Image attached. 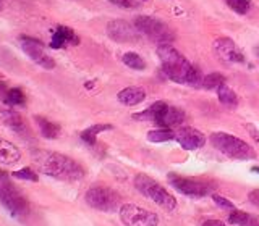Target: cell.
<instances>
[{"label": "cell", "mask_w": 259, "mask_h": 226, "mask_svg": "<svg viewBox=\"0 0 259 226\" xmlns=\"http://www.w3.org/2000/svg\"><path fill=\"white\" fill-rule=\"evenodd\" d=\"M32 161L40 173L59 181H79L86 172L76 160L60 152L54 150H37L32 153Z\"/></svg>", "instance_id": "cell-1"}, {"label": "cell", "mask_w": 259, "mask_h": 226, "mask_svg": "<svg viewBox=\"0 0 259 226\" xmlns=\"http://www.w3.org/2000/svg\"><path fill=\"white\" fill-rule=\"evenodd\" d=\"M157 56L162 65V71L170 81L196 87L202 84L201 71L186 60L172 44H159Z\"/></svg>", "instance_id": "cell-2"}, {"label": "cell", "mask_w": 259, "mask_h": 226, "mask_svg": "<svg viewBox=\"0 0 259 226\" xmlns=\"http://www.w3.org/2000/svg\"><path fill=\"white\" fill-rule=\"evenodd\" d=\"M210 144L222 152L225 157L233 160H253L256 158V152L249 144L241 141L240 137L229 133H214L210 134Z\"/></svg>", "instance_id": "cell-3"}, {"label": "cell", "mask_w": 259, "mask_h": 226, "mask_svg": "<svg viewBox=\"0 0 259 226\" xmlns=\"http://www.w3.org/2000/svg\"><path fill=\"white\" fill-rule=\"evenodd\" d=\"M135 188L140 191L146 199L152 200L164 210H175L177 208V199L170 194L164 186L159 184L154 178L140 173L135 176Z\"/></svg>", "instance_id": "cell-4"}, {"label": "cell", "mask_w": 259, "mask_h": 226, "mask_svg": "<svg viewBox=\"0 0 259 226\" xmlns=\"http://www.w3.org/2000/svg\"><path fill=\"white\" fill-rule=\"evenodd\" d=\"M84 200L89 207L99 210V212H115V210H120V207L123 205L120 194L104 184L91 186L86 191Z\"/></svg>", "instance_id": "cell-5"}, {"label": "cell", "mask_w": 259, "mask_h": 226, "mask_svg": "<svg viewBox=\"0 0 259 226\" xmlns=\"http://www.w3.org/2000/svg\"><path fill=\"white\" fill-rule=\"evenodd\" d=\"M0 204L15 218H23L29 213V202L20 189L10 181H0Z\"/></svg>", "instance_id": "cell-6"}, {"label": "cell", "mask_w": 259, "mask_h": 226, "mask_svg": "<svg viewBox=\"0 0 259 226\" xmlns=\"http://www.w3.org/2000/svg\"><path fill=\"white\" fill-rule=\"evenodd\" d=\"M133 24L141 34L151 37L152 40H156L157 44H172L174 32L162 20L154 18V16L141 15V16H136Z\"/></svg>", "instance_id": "cell-7"}, {"label": "cell", "mask_w": 259, "mask_h": 226, "mask_svg": "<svg viewBox=\"0 0 259 226\" xmlns=\"http://www.w3.org/2000/svg\"><path fill=\"white\" fill-rule=\"evenodd\" d=\"M168 181L174 188L190 197H204L209 196L214 191V184L204 181V180H194V178H186V176H178L170 173Z\"/></svg>", "instance_id": "cell-8"}, {"label": "cell", "mask_w": 259, "mask_h": 226, "mask_svg": "<svg viewBox=\"0 0 259 226\" xmlns=\"http://www.w3.org/2000/svg\"><path fill=\"white\" fill-rule=\"evenodd\" d=\"M120 221L125 226H157L159 216L146 210L143 207H138L135 204H123L120 207Z\"/></svg>", "instance_id": "cell-9"}, {"label": "cell", "mask_w": 259, "mask_h": 226, "mask_svg": "<svg viewBox=\"0 0 259 226\" xmlns=\"http://www.w3.org/2000/svg\"><path fill=\"white\" fill-rule=\"evenodd\" d=\"M18 40H20V45L23 48V52L26 53L36 65L42 67L44 70H54L55 68V60L46 52L44 44L40 42V40H37L34 37H29V36H21Z\"/></svg>", "instance_id": "cell-10"}, {"label": "cell", "mask_w": 259, "mask_h": 226, "mask_svg": "<svg viewBox=\"0 0 259 226\" xmlns=\"http://www.w3.org/2000/svg\"><path fill=\"white\" fill-rule=\"evenodd\" d=\"M140 34L135 24L125 20H113L107 24V36L120 44H135L140 40Z\"/></svg>", "instance_id": "cell-11"}, {"label": "cell", "mask_w": 259, "mask_h": 226, "mask_svg": "<svg viewBox=\"0 0 259 226\" xmlns=\"http://www.w3.org/2000/svg\"><path fill=\"white\" fill-rule=\"evenodd\" d=\"M214 53L221 62L225 63H243L245 56L238 50L237 44L230 37H219L214 40Z\"/></svg>", "instance_id": "cell-12"}, {"label": "cell", "mask_w": 259, "mask_h": 226, "mask_svg": "<svg viewBox=\"0 0 259 226\" xmlns=\"http://www.w3.org/2000/svg\"><path fill=\"white\" fill-rule=\"evenodd\" d=\"M175 141L185 150H198L206 144V136L191 126H183L175 131Z\"/></svg>", "instance_id": "cell-13"}, {"label": "cell", "mask_w": 259, "mask_h": 226, "mask_svg": "<svg viewBox=\"0 0 259 226\" xmlns=\"http://www.w3.org/2000/svg\"><path fill=\"white\" fill-rule=\"evenodd\" d=\"M78 44H79V37L76 36V32L67 26L57 28L51 39V48H54V50H60V48L67 45H78Z\"/></svg>", "instance_id": "cell-14"}, {"label": "cell", "mask_w": 259, "mask_h": 226, "mask_svg": "<svg viewBox=\"0 0 259 226\" xmlns=\"http://www.w3.org/2000/svg\"><path fill=\"white\" fill-rule=\"evenodd\" d=\"M0 121L10 128L12 131H15L16 134H26L28 133V125L26 121L23 120V117L20 113H16L13 110H0Z\"/></svg>", "instance_id": "cell-15"}, {"label": "cell", "mask_w": 259, "mask_h": 226, "mask_svg": "<svg viewBox=\"0 0 259 226\" xmlns=\"http://www.w3.org/2000/svg\"><path fill=\"white\" fill-rule=\"evenodd\" d=\"M117 99L121 105H126V107H135V105L141 103L146 99V91L143 87L138 86H130L121 89L117 94Z\"/></svg>", "instance_id": "cell-16"}, {"label": "cell", "mask_w": 259, "mask_h": 226, "mask_svg": "<svg viewBox=\"0 0 259 226\" xmlns=\"http://www.w3.org/2000/svg\"><path fill=\"white\" fill-rule=\"evenodd\" d=\"M21 160V150L7 139L0 137V165H15Z\"/></svg>", "instance_id": "cell-17"}, {"label": "cell", "mask_w": 259, "mask_h": 226, "mask_svg": "<svg viewBox=\"0 0 259 226\" xmlns=\"http://www.w3.org/2000/svg\"><path fill=\"white\" fill-rule=\"evenodd\" d=\"M185 121V111L182 108H177V107H167V110L162 113L160 118L156 121L157 126L162 128H175V126H180Z\"/></svg>", "instance_id": "cell-18"}, {"label": "cell", "mask_w": 259, "mask_h": 226, "mask_svg": "<svg viewBox=\"0 0 259 226\" xmlns=\"http://www.w3.org/2000/svg\"><path fill=\"white\" fill-rule=\"evenodd\" d=\"M167 107H168V105L165 102L157 100V102H154L151 107H148L146 110L135 113L133 118L138 120V121H152V123H156V121L160 118L162 113L167 110Z\"/></svg>", "instance_id": "cell-19"}, {"label": "cell", "mask_w": 259, "mask_h": 226, "mask_svg": "<svg viewBox=\"0 0 259 226\" xmlns=\"http://www.w3.org/2000/svg\"><path fill=\"white\" fill-rule=\"evenodd\" d=\"M112 128L113 126L109 125V123H105V125H93V126L86 128L84 131H81V141H83L84 144H88V145H96L97 136H99L101 133H104V131H110Z\"/></svg>", "instance_id": "cell-20"}, {"label": "cell", "mask_w": 259, "mask_h": 226, "mask_svg": "<svg viewBox=\"0 0 259 226\" xmlns=\"http://www.w3.org/2000/svg\"><path fill=\"white\" fill-rule=\"evenodd\" d=\"M217 95H219V100H221L222 105L229 108H235L238 105V95L235 94V91L232 87H229L227 84H222L221 87L217 89Z\"/></svg>", "instance_id": "cell-21"}, {"label": "cell", "mask_w": 259, "mask_h": 226, "mask_svg": "<svg viewBox=\"0 0 259 226\" xmlns=\"http://www.w3.org/2000/svg\"><path fill=\"white\" fill-rule=\"evenodd\" d=\"M36 123L39 125L40 134H42L46 139H55V137L60 134V126L42 117H36Z\"/></svg>", "instance_id": "cell-22"}, {"label": "cell", "mask_w": 259, "mask_h": 226, "mask_svg": "<svg viewBox=\"0 0 259 226\" xmlns=\"http://www.w3.org/2000/svg\"><path fill=\"white\" fill-rule=\"evenodd\" d=\"M172 139H175V131L170 128H160L148 133V141L151 142H167Z\"/></svg>", "instance_id": "cell-23"}, {"label": "cell", "mask_w": 259, "mask_h": 226, "mask_svg": "<svg viewBox=\"0 0 259 226\" xmlns=\"http://www.w3.org/2000/svg\"><path fill=\"white\" fill-rule=\"evenodd\" d=\"M222 84H225V76L222 73H209L204 78H202V84L201 87L207 89V91H212V89H219Z\"/></svg>", "instance_id": "cell-24"}, {"label": "cell", "mask_w": 259, "mask_h": 226, "mask_svg": "<svg viewBox=\"0 0 259 226\" xmlns=\"http://www.w3.org/2000/svg\"><path fill=\"white\" fill-rule=\"evenodd\" d=\"M121 62L125 63V67L128 68H132V70H138V71H141L146 68V62L141 55H138L135 52H126L123 56H121Z\"/></svg>", "instance_id": "cell-25"}, {"label": "cell", "mask_w": 259, "mask_h": 226, "mask_svg": "<svg viewBox=\"0 0 259 226\" xmlns=\"http://www.w3.org/2000/svg\"><path fill=\"white\" fill-rule=\"evenodd\" d=\"M5 103L12 105V107H20V105L26 103V95L20 87H12L8 89V94L5 97Z\"/></svg>", "instance_id": "cell-26"}, {"label": "cell", "mask_w": 259, "mask_h": 226, "mask_svg": "<svg viewBox=\"0 0 259 226\" xmlns=\"http://www.w3.org/2000/svg\"><path fill=\"white\" fill-rule=\"evenodd\" d=\"M224 2L238 15H246L248 10H249V7H251L249 0H224Z\"/></svg>", "instance_id": "cell-27"}, {"label": "cell", "mask_w": 259, "mask_h": 226, "mask_svg": "<svg viewBox=\"0 0 259 226\" xmlns=\"http://www.w3.org/2000/svg\"><path fill=\"white\" fill-rule=\"evenodd\" d=\"M249 220V213L243 212V210H233L229 215V223L235 226H245Z\"/></svg>", "instance_id": "cell-28"}, {"label": "cell", "mask_w": 259, "mask_h": 226, "mask_svg": "<svg viewBox=\"0 0 259 226\" xmlns=\"http://www.w3.org/2000/svg\"><path fill=\"white\" fill-rule=\"evenodd\" d=\"M12 176L18 178V180H23V181H31V183H37L39 181L36 172H32L31 168H21V170H18V172H13Z\"/></svg>", "instance_id": "cell-29"}, {"label": "cell", "mask_w": 259, "mask_h": 226, "mask_svg": "<svg viewBox=\"0 0 259 226\" xmlns=\"http://www.w3.org/2000/svg\"><path fill=\"white\" fill-rule=\"evenodd\" d=\"M109 2L121 8H138L141 5V0H109Z\"/></svg>", "instance_id": "cell-30"}, {"label": "cell", "mask_w": 259, "mask_h": 226, "mask_svg": "<svg viewBox=\"0 0 259 226\" xmlns=\"http://www.w3.org/2000/svg\"><path fill=\"white\" fill-rule=\"evenodd\" d=\"M212 199H214V202H215V204H217L219 207H222V208H235V205L232 204V202H230L229 199H225V197H222V196H219V194H214Z\"/></svg>", "instance_id": "cell-31"}, {"label": "cell", "mask_w": 259, "mask_h": 226, "mask_svg": "<svg viewBox=\"0 0 259 226\" xmlns=\"http://www.w3.org/2000/svg\"><path fill=\"white\" fill-rule=\"evenodd\" d=\"M246 131H248V134L251 136V137H253V139L256 141V142H259V129L253 125V123H248L246 126Z\"/></svg>", "instance_id": "cell-32"}, {"label": "cell", "mask_w": 259, "mask_h": 226, "mask_svg": "<svg viewBox=\"0 0 259 226\" xmlns=\"http://www.w3.org/2000/svg\"><path fill=\"white\" fill-rule=\"evenodd\" d=\"M248 200L251 202L253 205H257L259 207V189H254L248 194Z\"/></svg>", "instance_id": "cell-33"}, {"label": "cell", "mask_w": 259, "mask_h": 226, "mask_svg": "<svg viewBox=\"0 0 259 226\" xmlns=\"http://www.w3.org/2000/svg\"><path fill=\"white\" fill-rule=\"evenodd\" d=\"M7 94H8V87H7V84L4 83V81H0V100L5 102Z\"/></svg>", "instance_id": "cell-34"}, {"label": "cell", "mask_w": 259, "mask_h": 226, "mask_svg": "<svg viewBox=\"0 0 259 226\" xmlns=\"http://www.w3.org/2000/svg\"><path fill=\"white\" fill-rule=\"evenodd\" d=\"M202 226H225V223L221 220H207L202 223Z\"/></svg>", "instance_id": "cell-35"}, {"label": "cell", "mask_w": 259, "mask_h": 226, "mask_svg": "<svg viewBox=\"0 0 259 226\" xmlns=\"http://www.w3.org/2000/svg\"><path fill=\"white\" fill-rule=\"evenodd\" d=\"M245 226H259V220H257L256 216L249 215V220H248V223H246Z\"/></svg>", "instance_id": "cell-36"}, {"label": "cell", "mask_w": 259, "mask_h": 226, "mask_svg": "<svg viewBox=\"0 0 259 226\" xmlns=\"http://www.w3.org/2000/svg\"><path fill=\"white\" fill-rule=\"evenodd\" d=\"M8 180V175L4 172V170H0V181H7Z\"/></svg>", "instance_id": "cell-37"}, {"label": "cell", "mask_w": 259, "mask_h": 226, "mask_svg": "<svg viewBox=\"0 0 259 226\" xmlns=\"http://www.w3.org/2000/svg\"><path fill=\"white\" fill-rule=\"evenodd\" d=\"M4 5H5V2H4V0H0V12L4 10Z\"/></svg>", "instance_id": "cell-38"}, {"label": "cell", "mask_w": 259, "mask_h": 226, "mask_svg": "<svg viewBox=\"0 0 259 226\" xmlns=\"http://www.w3.org/2000/svg\"><path fill=\"white\" fill-rule=\"evenodd\" d=\"M251 170H253L254 173H259V166H253V168H251Z\"/></svg>", "instance_id": "cell-39"}, {"label": "cell", "mask_w": 259, "mask_h": 226, "mask_svg": "<svg viewBox=\"0 0 259 226\" xmlns=\"http://www.w3.org/2000/svg\"><path fill=\"white\" fill-rule=\"evenodd\" d=\"M141 2H148V0H141Z\"/></svg>", "instance_id": "cell-40"}]
</instances>
